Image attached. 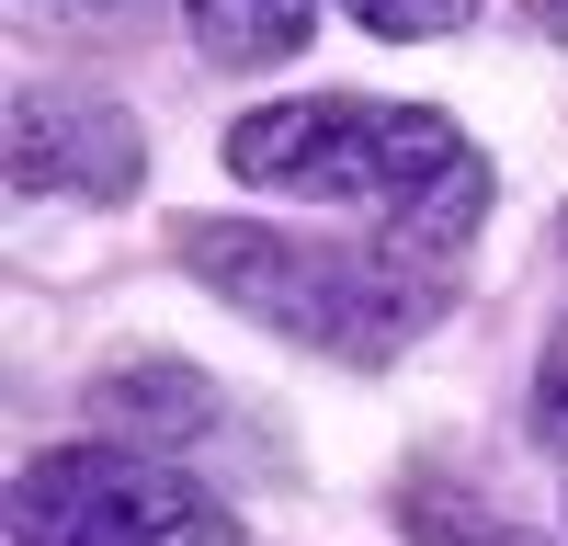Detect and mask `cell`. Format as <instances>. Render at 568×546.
<instances>
[{
	"label": "cell",
	"instance_id": "6da1fadb",
	"mask_svg": "<svg viewBox=\"0 0 568 546\" xmlns=\"http://www.w3.org/2000/svg\"><path fill=\"white\" fill-rule=\"evenodd\" d=\"M227 171L296 205H353L420 262H466L489 216V160L466 125L420 103H364V91H307V103H262L227 125Z\"/></svg>",
	"mask_w": 568,
	"mask_h": 546
},
{
	"label": "cell",
	"instance_id": "7a4b0ae2",
	"mask_svg": "<svg viewBox=\"0 0 568 546\" xmlns=\"http://www.w3.org/2000/svg\"><path fill=\"white\" fill-rule=\"evenodd\" d=\"M182 273L216 285L240 318H262L273 342L342 353V364H387L398 342H420L455 296V262L375 240H284V228H227V216H182Z\"/></svg>",
	"mask_w": 568,
	"mask_h": 546
},
{
	"label": "cell",
	"instance_id": "3957f363",
	"mask_svg": "<svg viewBox=\"0 0 568 546\" xmlns=\"http://www.w3.org/2000/svg\"><path fill=\"white\" fill-rule=\"evenodd\" d=\"M251 524L149 444H58L12 478V546H240Z\"/></svg>",
	"mask_w": 568,
	"mask_h": 546
},
{
	"label": "cell",
	"instance_id": "277c9868",
	"mask_svg": "<svg viewBox=\"0 0 568 546\" xmlns=\"http://www.w3.org/2000/svg\"><path fill=\"white\" fill-rule=\"evenodd\" d=\"M149 171V136H136L114 103H80V91H23L12 103V182L23 194H91L114 205Z\"/></svg>",
	"mask_w": 568,
	"mask_h": 546
},
{
	"label": "cell",
	"instance_id": "5b68a950",
	"mask_svg": "<svg viewBox=\"0 0 568 546\" xmlns=\"http://www.w3.org/2000/svg\"><path fill=\"white\" fill-rule=\"evenodd\" d=\"M182 23H194V46L216 69H273V58L307 46L318 0H182Z\"/></svg>",
	"mask_w": 568,
	"mask_h": 546
},
{
	"label": "cell",
	"instance_id": "8992f818",
	"mask_svg": "<svg viewBox=\"0 0 568 546\" xmlns=\"http://www.w3.org/2000/svg\"><path fill=\"white\" fill-rule=\"evenodd\" d=\"M398 513H409V546H524V535H489L500 513L478 489H455V478H409Z\"/></svg>",
	"mask_w": 568,
	"mask_h": 546
},
{
	"label": "cell",
	"instance_id": "52a82bcc",
	"mask_svg": "<svg viewBox=\"0 0 568 546\" xmlns=\"http://www.w3.org/2000/svg\"><path fill=\"white\" fill-rule=\"evenodd\" d=\"M342 12H353L364 34H387V46H420V34H455L478 0H342Z\"/></svg>",
	"mask_w": 568,
	"mask_h": 546
},
{
	"label": "cell",
	"instance_id": "ba28073f",
	"mask_svg": "<svg viewBox=\"0 0 568 546\" xmlns=\"http://www.w3.org/2000/svg\"><path fill=\"white\" fill-rule=\"evenodd\" d=\"M524 422H535V444H546V455H568V342H546V364H535V398H524Z\"/></svg>",
	"mask_w": 568,
	"mask_h": 546
}]
</instances>
